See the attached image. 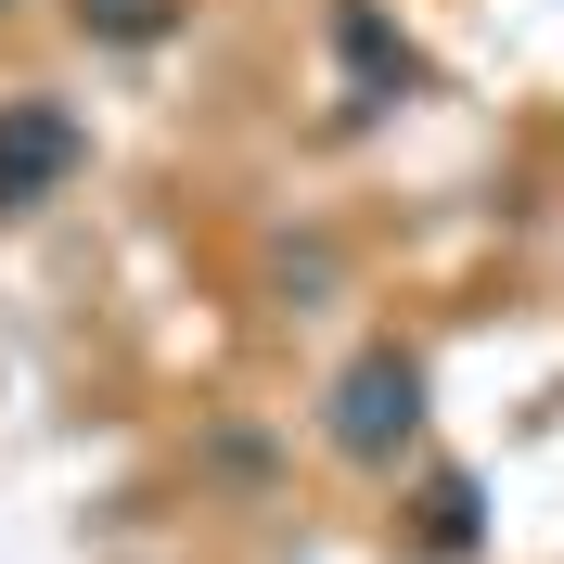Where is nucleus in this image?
Instances as JSON below:
<instances>
[{"label":"nucleus","instance_id":"2","mask_svg":"<svg viewBox=\"0 0 564 564\" xmlns=\"http://www.w3.org/2000/svg\"><path fill=\"white\" fill-rule=\"evenodd\" d=\"M411 359H359L347 372V411H334V436H347V449H386V436H411Z\"/></svg>","mask_w":564,"mask_h":564},{"label":"nucleus","instance_id":"1","mask_svg":"<svg viewBox=\"0 0 564 564\" xmlns=\"http://www.w3.org/2000/svg\"><path fill=\"white\" fill-rule=\"evenodd\" d=\"M77 154H90V141H77L65 104H0V206H39Z\"/></svg>","mask_w":564,"mask_h":564}]
</instances>
